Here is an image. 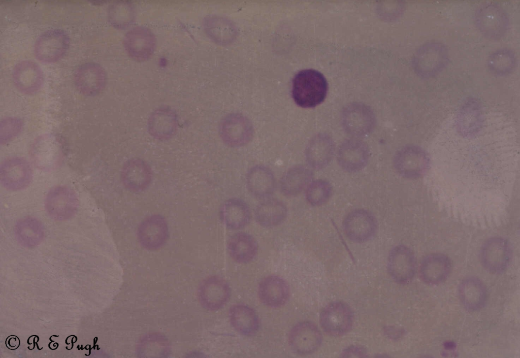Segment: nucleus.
Returning <instances> with one entry per match:
<instances>
[{"label":"nucleus","mask_w":520,"mask_h":358,"mask_svg":"<svg viewBox=\"0 0 520 358\" xmlns=\"http://www.w3.org/2000/svg\"><path fill=\"white\" fill-rule=\"evenodd\" d=\"M32 178L31 166L23 157H9L1 164V183L8 190L16 191L25 189L31 183Z\"/></svg>","instance_id":"10"},{"label":"nucleus","mask_w":520,"mask_h":358,"mask_svg":"<svg viewBox=\"0 0 520 358\" xmlns=\"http://www.w3.org/2000/svg\"><path fill=\"white\" fill-rule=\"evenodd\" d=\"M168 226L165 219L159 215L149 216L139 225L137 236L145 249L154 250L160 248L168 237Z\"/></svg>","instance_id":"19"},{"label":"nucleus","mask_w":520,"mask_h":358,"mask_svg":"<svg viewBox=\"0 0 520 358\" xmlns=\"http://www.w3.org/2000/svg\"><path fill=\"white\" fill-rule=\"evenodd\" d=\"M220 218L228 229L236 230L246 226L250 221L251 213L243 200L232 198L226 200L220 209Z\"/></svg>","instance_id":"24"},{"label":"nucleus","mask_w":520,"mask_h":358,"mask_svg":"<svg viewBox=\"0 0 520 358\" xmlns=\"http://www.w3.org/2000/svg\"><path fill=\"white\" fill-rule=\"evenodd\" d=\"M247 183L251 193L258 198H266L273 192L275 181L271 172L263 167L252 169L248 174Z\"/></svg>","instance_id":"29"},{"label":"nucleus","mask_w":520,"mask_h":358,"mask_svg":"<svg viewBox=\"0 0 520 358\" xmlns=\"http://www.w3.org/2000/svg\"><path fill=\"white\" fill-rule=\"evenodd\" d=\"M322 340L318 327L310 321H302L294 326L288 335L291 349L301 355L310 354L316 351Z\"/></svg>","instance_id":"14"},{"label":"nucleus","mask_w":520,"mask_h":358,"mask_svg":"<svg viewBox=\"0 0 520 358\" xmlns=\"http://www.w3.org/2000/svg\"><path fill=\"white\" fill-rule=\"evenodd\" d=\"M79 200L71 188L59 185L51 188L45 199V209L48 215L56 221H64L72 218L79 207Z\"/></svg>","instance_id":"7"},{"label":"nucleus","mask_w":520,"mask_h":358,"mask_svg":"<svg viewBox=\"0 0 520 358\" xmlns=\"http://www.w3.org/2000/svg\"><path fill=\"white\" fill-rule=\"evenodd\" d=\"M123 44L128 55L138 61L149 59L153 54L156 40L149 28L143 26L135 27L125 35Z\"/></svg>","instance_id":"12"},{"label":"nucleus","mask_w":520,"mask_h":358,"mask_svg":"<svg viewBox=\"0 0 520 358\" xmlns=\"http://www.w3.org/2000/svg\"><path fill=\"white\" fill-rule=\"evenodd\" d=\"M513 251L510 242L502 237L488 239L482 245L479 257L483 268L494 275H500L509 268Z\"/></svg>","instance_id":"4"},{"label":"nucleus","mask_w":520,"mask_h":358,"mask_svg":"<svg viewBox=\"0 0 520 358\" xmlns=\"http://www.w3.org/2000/svg\"><path fill=\"white\" fill-rule=\"evenodd\" d=\"M517 63L514 52L507 48L497 49L489 55L486 65L489 71L497 76H506L512 73Z\"/></svg>","instance_id":"31"},{"label":"nucleus","mask_w":520,"mask_h":358,"mask_svg":"<svg viewBox=\"0 0 520 358\" xmlns=\"http://www.w3.org/2000/svg\"><path fill=\"white\" fill-rule=\"evenodd\" d=\"M342 228L348 239L362 243L373 239L377 231L378 224L371 212L359 208L351 211L345 216Z\"/></svg>","instance_id":"9"},{"label":"nucleus","mask_w":520,"mask_h":358,"mask_svg":"<svg viewBox=\"0 0 520 358\" xmlns=\"http://www.w3.org/2000/svg\"><path fill=\"white\" fill-rule=\"evenodd\" d=\"M287 213V208L282 201L274 199H267L256 206L254 217L261 226L272 228L283 223Z\"/></svg>","instance_id":"26"},{"label":"nucleus","mask_w":520,"mask_h":358,"mask_svg":"<svg viewBox=\"0 0 520 358\" xmlns=\"http://www.w3.org/2000/svg\"><path fill=\"white\" fill-rule=\"evenodd\" d=\"M134 18V9L128 3L116 2L111 5L108 8V20L116 28H125L133 22Z\"/></svg>","instance_id":"33"},{"label":"nucleus","mask_w":520,"mask_h":358,"mask_svg":"<svg viewBox=\"0 0 520 358\" xmlns=\"http://www.w3.org/2000/svg\"><path fill=\"white\" fill-rule=\"evenodd\" d=\"M230 288L227 282L218 276H211L201 284L198 296L201 305L210 310L222 308L230 298Z\"/></svg>","instance_id":"21"},{"label":"nucleus","mask_w":520,"mask_h":358,"mask_svg":"<svg viewBox=\"0 0 520 358\" xmlns=\"http://www.w3.org/2000/svg\"><path fill=\"white\" fill-rule=\"evenodd\" d=\"M332 195V187L324 180H317L311 183L307 188L305 198L307 203L313 207L325 204Z\"/></svg>","instance_id":"34"},{"label":"nucleus","mask_w":520,"mask_h":358,"mask_svg":"<svg viewBox=\"0 0 520 358\" xmlns=\"http://www.w3.org/2000/svg\"><path fill=\"white\" fill-rule=\"evenodd\" d=\"M476 27L485 37L499 40L507 33L509 19L505 11L499 5L486 2L480 5L474 16Z\"/></svg>","instance_id":"3"},{"label":"nucleus","mask_w":520,"mask_h":358,"mask_svg":"<svg viewBox=\"0 0 520 358\" xmlns=\"http://www.w3.org/2000/svg\"><path fill=\"white\" fill-rule=\"evenodd\" d=\"M311 177V173L305 168H293L283 175L281 182V190L288 196L297 195L306 186Z\"/></svg>","instance_id":"32"},{"label":"nucleus","mask_w":520,"mask_h":358,"mask_svg":"<svg viewBox=\"0 0 520 358\" xmlns=\"http://www.w3.org/2000/svg\"><path fill=\"white\" fill-rule=\"evenodd\" d=\"M458 296L464 308L470 312H478L484 308L489 298L486 285L475 276L466 277L461 281Z\"/></svg>","instance_id":"15"},{"label":"nucleus","mask_w":520,"mask_h":358,"mask_svg":"<svg viewBox=\"0 0 520 358\" xmlns=\"http://www.w3.org/2000/svg\"><path fill=\"white\" fill-rule=\"evenodd\" d=\"M342 354L343 356H365L366 354V350L359 346H351L344 350Z\"/></svg>","instance_id":"36"},{"label":"nucleus","mask_w":520,"mask_h":358,"mask_svg":"<svg viewBox=\"0 0 520 358\" xmlns=\"http://www.w3.org/2000/svg\"><path fill=\"white\" fill-rule=\"evenodd\" d=\"M178 123V115L174 110L169 107H161L150 115L147 121V130L154 139L167 141L175 136Z\"/></svg>","instance_id":"22"},{"label":"nucleus","mask_w":520,"mask_h":358,"mask_svg":"<svg viewBox=\"0 0 520 358\" xmlns=\"http://www.w3.org/2000/svg\"><path fill=\"white\" fill-rule=\"evenodd\" d=\"M23 121L15 117L3 119L0 123V142L6 144L14 139L23 128Z\"/></svg>","instance_id":"35"},{"label":"nucleus","mask_w":520,"mask_h":358,"mask_svg":"<svg viewBox=\"0 0 520 358\" xmlns=\"http://www.w3.org/2000/svg\"><path fill=\"white\" fill-rule=\"evenodd\" d=\"M482 109L480 103L474 98H469L462 105L458 114V127L467 136L475 134L479 129L482 120Z\"/></svg>","instance_id":"28"},{"label":"nucleus","mask_w":520,"mask_h":358,"mask_svg":"<svg viewBox=\"0 0 520 358\" xmlns=\"http://www.w3.org/2000/svg\"><path fill=\"white\" fill-rule=\"evenodd\" d=\"M354 320L350 307L342 301H334L325 306L319 315V322L329 335L339 337L348 333Z\"/></svg>","instance_id":"5"},{"label":"nucleus","mask_w":520,"mask_h":358,"mask_svg":"<svg viewBox=\"0 0 520 358\" xmlns=\"http://www.w3.org/2000/svg\"><path fill=\"white\" fill-rule=\"evenodd\" d=\"M397 172L403 177L416 179L425 175L429 170L430 160L421 148L412 146L405 149L395 161Z\"/></svg>","instance_id":"20"},{"label":"nucleus","mask_w":520,"mask_h":358,"mask_svg":"<svg viewBox=\"0 0 520 358\" xmlns=\"http://www.w3.org/2000/svg\"><path fill=\"white\" fill-rule=\"evenodd\" d=\"M69 46L70 38L64 30L51 29L38 38L34 45V54L42 62L54 63L64 56Z\"/></svg>","instance_id":"6"},{"label":"nucleus","mask_w":520,"mask_h":358,"mask_svg":"<svg viewBox=\"0 0 520 358\" xmlns=\"http://www.w3.org/2000/svg\"><path fill=\"white\" fill-rule=\"evenodd\" d=\"M449 62L448 49L443 43L431 41L422 44L416 52L413 66L416 73L422 78L434 77L440 74Z\"/></svg>","instance_id":"2"},{"label":"nucleus","mask_w":520,"mask_h":358,"mask_svg":"<svg viewBox=\"0 0 520 358\" xmlns=\"http://www.w3.org/2000/svg\"><path fill=\"white\" fill-rule=\"evenodd\" d=\"M29 155L38 169L49 171L56 168L62 158V151L58 140L53 135L45 134L37 137L29 149Z\"/></svg>","instance_id":"8"},{"label":"nucleus","mask_w":520,"mask_h":358,"mask_svg":"<svg viewBox=\"0 0 520 358\" xmlns=\"http://www.w3.org/2000/svg\"><path fill=\"white\" fill-rule=\"evenodd\" d=\"M74 82L80 93L94 96L104 89L107 83L106 73L103 67L96 62L84 63L76 70Z\"/></svg>","instance_id":"13"},{"label":"nucleus","mask_w":520,"mask_h":358,"mask_svg":"<svg viewBox=\"0 0 520 358\" xmlns=\"http://www.w3.org/2000/svg\"><path fill=\"white\" fill-rule=\"evenodd\" d=\"M328 84L322 73L314 69L299 72L292 82V97L299 106L313 108L325 100Z\"/></svg>","instance_id":"1"},{"label":"nucleus","mask_w":520,"mask_h":358,"mask_svg":"<svg viewBox=\"0 0 520 358\" xmlns=\"http://www.w3.org/2000/svg\"><path fill=\"white\" fill-rule=\"evenodd\" d=\"M229 317L232 327L243 335L251 336L258 329V316L248 306L244 304L232 306L229 310Z\"/></svg>","instance_id":"27"},{"label":"nucleus","mask_w":520,"mask_h":358,"mask_svg":"<svg viewBox=\"0 0 520 358\" xmlns=\"http://www.w3.org/2000/svg\"><path fill=\"white\" fill-rule=\"evenodd\" d=\"M258 296L265 305L278 307L285 304L289 296V288L287 283L277 275H269L264 278L259 284Z\"/></svg>","instance_id":"23"},{"label":"nucleus","mask_w":520,"mask_h":358,"mask_svg":"<svg viewBox=\"0 0 520 358\" xmlns=\"http://www.w3.org/2000/svg\"><path fill=\"white\" fill-rule=\"evenodd\" d=\"M452 269L450 258L445 254L434 252L421 259L419 274L422 281L429 285H437L445 281Z\"/></svg>","instance_id":"17"},{"label":"nucleus","mask_w":520,"mask_h":358,"mask_svg":"<svg viewBox=\"0 0 520 358\" xmlns=\"http://www.w3.org/2000/svg\"><path fill=\"white\" fill-rule=\"evenodd\" d=\"M12 80L16 88L21 93L32 95L42 87L44 81L43 72L36 62L25 60L18 62L12 72Z\"/></svg>","instance_id":"16"},{"label":"nucleus","mask_w":520,"mask_h":358,"mask_svg":"<svg viewBox=\"0 0 520 358\" xmlns=\"http://www.w3.org/2000/svg\"><path fill=\"white\" fill-rule=\"evenodd\" d=\"M14 234L21 243L31 245L42 240L45 236V231L43 224L38 219L32 217H26L16 222Z\"/></svg>","instance_id":"30"},{"label":"nucleus","mask_w":520,"mask_h":358,"mask_svg":"<svg viewBox=\"0 0 520 358\" xmlns=\"http://www.w3.org/2000/svg\"><path fill=\"white\" fill-rule=\"evenodd\" d=\"M120 177L125 188L137 192L144 190L150 184L152 172L146 161L140 158L133 157L124 163Z\"/></svg>","instance_id":"18"},{"label":"nucleus","mask_w":520,"mask_h":358,"mask_svg":"<svg viewBox=\"0 0 520 358\" xmlns=\"http://www.w3.org/2000/svg\"><path fill=\"white\" fill-rule=\"evenodd\" d=\"M387 271L396 283L406 284L413 279L417 270L416 259L413 251L404 245H398L389 252Z\"/></svg>","instance_id":"11"},{"label":"nucleus","mask_w":520,"mask_h":358,"mask_svg":"<svg viewBox=\"0 0 520 358\" xmlns=\"http://www.w3.org/2000/svg\"><path fill=\"white\" fill-rule=\"evenodd\" d=\"M227 249L233 259L238 263L246 264L253 260L256 255L258 244L250 234L238 232L230 237Z\"/></svg>","instance_id":"25"}]
</instances>
